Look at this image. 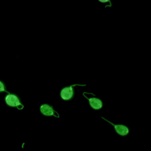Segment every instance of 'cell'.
Listing matches in <instances>:
<instances>
[{
  "mask_svg": "<svg viewBox=\"0 0 151 151\" xmlns=\"http://www.w3.org/2000/svg\"><path fill=\"white\" fill-rule=\"evenodd\" d=\"M40 111L42 114L45 116H54L56 117H59V115L57 111H55L52 106L48 104H43L40 107Z\"/></svg>",
  "mask_w": 151,
  "mask_h": 151,
  "instance_id": "2",
  "label": "cell"
},
{
  "mask_svg": "<svg viewBox=\"0 0 151 151\" xmlns=\"http://www.w3.org/2000/svg\"><path fill=\"white\" fill-rule=\"evenodd\" d=\"M5 103L9 107H15L18 110H22L24 107L19 97L15 93H9L4 99Z\"/></svg>",
  "mask_w": 151,
  "mask_h": 151,
  "instance_id": "1",
  "label": "cell"
},
{
  "mask_svg": "<svg viewBox=\"0 0 151 151\" xmlns=\"http://www.w3.org/2000/svg\"><path fill=\"white\" fill-rule=\"evenodd\" d=\"M102 118L104 120H105L106 121H107V122H109L110 124L113 125L114 127L116 132L117 134H119V135H120V136H126L129 133V129L127 126H126L124 125H123V124H114L111 122H110L109 120L105 119L104 118H103V117H102Z\"/></svg>",
  "mask_w": 151,
  "mask_h": 151,
  "instance_id": "3",
  "label": "cell"
},
{
  "mask_svg": "<svg viewBox=\"0 0 151 151\" xmlns=\"http://www.w3.org/2000/svg\"><path fill=\"white\" fill-rule=\"evenodd\" d=\"M91 107L96 110L100 109L102 107V101L97 98H89L88 99Z\"/></svg>",
  "mask_w": 151,
  "mask_h": 151,
  "instance_id": "5",
  "label": "cell"
},
{
  "mask_svg": "<svg viewBox=\"0 0 151 151\" xmlns=\"http://www.w3.org/2000/svg\"><path fill=\"white\" fill-rule=\"evenodd\" d=\"M73 86L66 87L63 88L60 92L61 97L64 100H68L71 99L73 96Z\"/></svg>",
  "mask_w": 151,
  "mask_h": 151,
  "instance_id": "4",
  "label": "cell"
},
{
  "mask_svg": "<svg viewBox=\"0 0 151 151\" xmlns=\"http://www.w3.org/2000/svg\"><path fill=\"white\" fill-rule=\"evenodd\" d=\"M2 92H6L8 94L9 93L6 90V87L5 83L2 80H0V93Z\"/></svg>",
  "mask_w": 151,
  "mask_h": 151,
  "instance_id": "6",
  "label": "cell"
}]
</instances>
